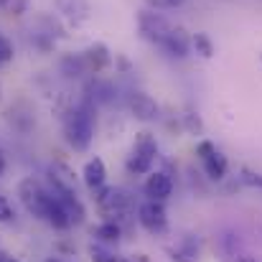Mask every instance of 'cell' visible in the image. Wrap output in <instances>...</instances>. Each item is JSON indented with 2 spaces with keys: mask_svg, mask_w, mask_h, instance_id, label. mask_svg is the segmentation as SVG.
<instances>
[{
  "mask_svg": "<svg viewBox=\"0 0 262 262\" xmlns=\"http://www.w3.org/2000/svg\"><path fill=\"white\" fill-rule=\"evenodd\" d=\"M127 107H130V112L135 115V120H143V122H153V120L161 117L158 102H156L150 94H145V92H130Z\"/></svg>",
  "mask_w": 262,
  "mask_h": 262,
  "instance_id": "obj_7",
  "label": "cell"
},
{
  "mask_svg": "<svg viewBox=\"0 0 262 262\" xmlns=\"http://www.w3.org/2000/svg\"><path fill=\"white\" fill-rule=\"evenodd\" d=\"M8 5H10V0H0V10H3V8H8Z\"/></svg>",
  "mask_w": 262,
  "mask_h": 262,
  "instance_id": "obj_29",
  "label": "cell"
},
{
  "mask_svg": "<svg viewBox=\"0 0 262 262\" xmlns=\"http://www.w3.org/2000/svg\"><path fill=\"white\" fill-rule=\"evenodd\" d=\"M201 163H204V171H206V176L211 181H222L227 176V171H229V161H227V156L222 150H211L206 158H201Z\"/></svg>",
  "mask_w": 262,
  "mask_h": 262,
  "instance_id": "obj_11",
  "label": "cell"
},
{
  "mask_svg": "<svg viewBox=\"0 0 262 262\" xmlns=\"http://www.w3.org/2000/svg\"><path fill=\"white\" fill-rule=\"evenodd\" d=\"M211 150H216V145H214L211 140H201V143L196 145V156H199V158H206Z\"/></svg>",
  "mask_w": 262,
  "mask_h": 262,
  "instance_id": "obj_25",
  "label": "cell"
},
{
  "mask_svg": "<svg viewBox=\"0 0 262 262\" xmlns=\"http://www.w3.org/2000/svg\"><path fill=\"white\" fill-rule=\"evenodd\" d=\"M18 196H20V204L28 209V214L43 219L46 216V206H49V199L51 193L36 181V178H23L18 183Z\"/></svg>",
  "mask_w": 262,
  "mask_h": 262,
  "instance_id": "obj_5",
  "label": "cell"
},
{
  "mask_svg": "<svg viewBox=\"0 0 262 262\" xmlns=\"http://www.w3.org/2000/svg\"><path fill=\"white\" fill-rule=\"evenodd\" d=\"M239 181H242L245 186H255V188H262V173H255V171H250V168H242Z\"/></svg>",
  "mask_w": 262,
  "mask_h": 262,
  "instance_id": "obj_22",
  "label": "cell"
},
{
  "mask_svg": "<svg viewBox=\"0 0 262 262\" xmlns=\"http://www.w3.org/2000/svg\"><path fill=\"white\" fill-rule=\"evenodd\" d=\"M13 219H15V211H13L10 201H8L5 196H0V224H8V222H13Z\"/></svg>",
  "mask_w": 262,
  "mask_h": 262,
  "instance_id": "obj_23",
  "label": "cell"
},
{
  "mask_svg": "<svg viewBox=\"0 0 262 262\" xmlns=\"http://www.w3.org/2000/svg\"><path fill=\"white\" fill-rule=\"evenodd\" d=\"M46 262H61V260H56V257H51V260H46Z\"/></svg>",
  "mask_w": 262,
  "mask_h": 262,
  "instance_id": "obj_30",
  "label": "cell"
},
{
  "mask_svg": "<svg viewBox=\"0 0 262 262\" xmlns=\"http://www.w3.org/2000/svg\"><path fill=\"white\" fill-rule=\"evenodd\" d=\"M183 120H186V127H188L191 133H201V130H204V125H201V120H199L196 115L188 112V115H183Z\"/></svg>",
  "mask_w": 262,
  "mask_h": 262,
  "instance_id": "obj_24",
  "label": "cell"
},
{
  "mask_svg": "<svg viewBox=\"0 0 262 262\" xmlns=\"http://www.w3.org/2000/svg\"><path fill=\"white\" fill-rule=\"evenodd\" d=\"M5 166H8V158H5V150L0 148V176L5 173Z\"/></svg>",
  "mask_w": 262,
  "mask_h": 262,
  "instance_id": "obj_27",
  "label": "cell"
},
{
  "mask_svg": "<svg viewBox=\"0 0 262 262\" xmlns=\"http://www.w3.org/2000/svg\"><path fill=\"white\" fill-rule=\"evenodd\" d=\"M0 262H18V260H13V257H8V255H0Z\"/></svg>",
  "mask_w": 262,
  "mask_h": 262,
  "instance_id": "obj_28",
  "label": "cell"
},
{
  "mask_svg": "<svg viewBox=\"0 0 262 262\" xmlns=\"http://www.w3.org/2000/svg\"><path fill=\"white\" fill-rule=\"evenodd\" d=\"M138 28H140V36H143L145 41L161 46V43L166 41V36L173 31V23H171L163 13L148 8V10H140V13H138Z\"/></svg>",
  "mask_w": 262,
  "mask_h": 262,
  "instance_id": "obj_4",
  "label": "cell"
},
{
  "mask_svg": "<svg viewBox=\"0 0 262 262\" xmlns=\"http://www.w3.org/2000/svg\"><path fill=\"white\" fill-rule=\"evenodd\" d=\"M43 222H49L54 229H69V227H72V219H69L67 209H64L54 196L49 199V206H46V216H43Z\"/></svg>",
  "mask_w": 262,
  "mask_h": 262,
  "instance_id": "obj_13",
  "label": "cell"
},
{
  "mask_svg": "<svg viewBox=\"0 0 262 262\" xmlns=\"http://www.w3.org/2000/svg\"><path fill=\"white\" fill-rule=\"evenodd\" d=\"M158 49H163L168 56H173V59H186L188 56V51H191V41H188V36H186V31L183 28H176L166 36V41L158 46Z\"/></svg>",
  "mask_w": 262,
  "mask_h": 262,
  "instance_id": "obj_10",
  "label": "cell"
},
{
  "mask_svg": "<svg viewBox=\"0 0 262 262\" xmlns=\"http://www.w3.org/2000/svg\"><path fill=\"white\" fill-rule=\"evenodd\" d=\"M158 158V140L153 133H138L130 158H127V171L135 176H145L153 171V163Z\"/></svg>",
  "mask_w": 262,
  "mask_h": 262,
  "instance_id": "obj_2",
  "label": "cell"
},
{
  "mask_svg": "<svg viewBox=\"0 0 262 262\" xmlns=\"http://www.w3.org/2000/svg\"><path fill=\"white\" fill-rule=\"evenodd\" d=\"M138 222L143 229H148L150 234H161L166 232L168 227V211L163 206V201H156V199H148L138 206Z\"/></svg>",
  "mask_w": 262,
  "mask_h": 262,
  "instance_id": "obj_6",
  "label": "cell"
},
{
  "mask_svg": "<svg viewBox=\"0 0 262 262\" xmlns=\"http://www.w3.org/2000/svg\"><path fill=\"white\" fill-rule=\"evenodd\" d=\"M13 54H15V51H13V43L0 33V67L8 64V61H13Z\"/></svg>",
  "mask_w": 262,
  "mask_h": 262,
  "instance_id": "obj_21",
  "label": "cell"
},
{
  "mask_svg": "<svg viewBox=\"0 0 262 262\" xmlns=\"http://www.w3.org/2000/svg\"><path fill=\"white\" fill-rule=\"evenodd\" d=\"M56 5H59V10H61L64 15H69L74 23H82V20L89 18L87 0H56Z\"/></svg>",
  "mask_w": 262,
  "mask_h": 262,
  "instance_id": "obj_16",
  "label": "cell"
},
{
  "mask_svg": "<svg viewBox=\"0 0 262 262\" xmlns=\"http://www.w3.org/2000/svg\"><path fill=\"white\" fill-rule=\"evenodd\" d=\"M64 138L74 150H87L94 138V107L92 102H82L72 107L64 117Z\"/></svg>",
  "mask_w": 262,
  "mask_h": 262,
  "instance_id": "obj_1",
  "label": "cell"
},
{
  "mask_svg": "<svg viewBox=\"0 0 262 262\" xmlns=\"http://www.w3.org/2000/svg\"><path fill=\"white\" fill-rule=\"evenodd\" d=\"M89 257H92V262H120V257L112 250H107L99 242H92L89 245Z\"/></svg>",
  "mask_w": 262,
  "mask_h": 262,
  "instance_id": "obj_19",
  "label": "cell"
},
{
  "mask_svg": "<svg viewBox=\"0 0 262 262\" xmlns=\"http://www.w3.org/2000/svg\"><path fill=\"white\" fill-rule=\"evenodd\" d=\"M82 56H84V61H87L89 72H94V74H99V72H104V69L112 67V54H110V49H107L102 41L89 43Z\"/></svg>",
  "mask_w": 262,
  "mask_h": 262,
  "instance_id": "obj_8",
  "label": "cell"
},
{
  "mask_svg": "<svg viewBox=\"0 0 262 262\" xmlns=\"http://www.w3.org/2000/svg\"><path fill=\"white\" fill-rule=\"evenodd\" d=\"M173 260L176 262H196L199 260V245L193 242V239H188V237H183L178 245L173 247Z\"/></svg>",
  "mask_w": 262,
  "mask_h": 262,
  "instance_id": "obj_17",
  "label": "cell"
},
{
  "mask_svg": "<svg viewBox=\"0 0 262 262\" xmlns=\"http://www.w3.org/2000/svg\"><path fill=\"white\" fill-rule=\"evenodd\" d=\"M120 262H127V260H120Z\"/></svg>",
  "mask_w": 262,
  "mask_h": 262,
  "instance_id": "obj_31",
  "label": "cell"
},
{
  "mask_svg": "<svg viewBox=\"0 0 262 262\" xmlns=\"http://www.w3.org/2000/svg\"><path fill=\"white\" fill-rule=\"evenodd\" d=\"M82 178H84V183H87V188L92 191H97L99 186H104V181H107V168H104V161L102 158H92L87 161V166H84V171H82Z\"/></svg>",
  "mask_w": 262,
  "mask_h": 262,
  "instance_id": "obj_12",
  "label": "cell"
},
{
  "mask_svg": "<svg viewBox=\"0 0 262 262\" xmlns=\"http://www.w3.org/2000/svg\"><path fill=\"white\" fill-rule=\"evenodd\" d=\"M97 196V206L99 211L110 219V222H117L122 219L127 211H130V193L125 188H117V186H99L94 191Z\"/></svg>",
  "mask_w": 262,
  "mask_h": 262,
  "instance_id": "obj_3",
  "label": "cell"
},
{
  "mask_svg": "<svg viewBox=\"0 0 262 262\" xmlns=\"http://www.w3.org/2000/svg\"><path fill=\"white\" fill-rule=\"evenodd\" d=\"M145 196L148 199H156V201H166L171 193H173V181H171V176L163 173V171H156V173L148 176V181H145Z\"/></svg>",
  "mask_w": 262,
  "mask_h": 262,
  "instance_id": "obj_9",
  "label": "cell"
},
{
  "mask_svg": "<svg viewBox=\"0 0 262 262\" xmlns=\"http://www.w3.org/2000/svg\"><path fill=\"white\" fill-rule=\"evenodd\" d=\"M191 46H193L196 54L204 56V59H211V56H214V43H211V38H209L206 33H193Z\"/></svg>",
  "mask_w": 262,
  "mask_h": 262,
  "instance_id": "obj_18",
  "label": "cell"
},
{
  "mask_svg": "<svg viewBox=\"0 0 262 262\" xmlns=\"http://www.w3.org/2000/svg\"><path fill=\"white\" fill-rule=\"evenodd\" d=\"M92 234H94V239H97L99 245H117L120 237H122V227H120L117 222H110V219H107L104 224L94 227Z\"/></svg>",
  "mask_w": 262,
  "mask_h": 262,
  "instance_id": "obj_15",
  "label": "cell"
},
{
  "mask_svg": "<svg viewBox=\"0 0 262 262\" xmlns=\"http://www.w3.org/2000/svg\"><path fill=\"white\" fill-rule=\"evenodd\" d=\"M59 67H61V74L69 77V79H77V77H82V74L89 72V67L82 54H67V56H61V64Z\"/></svg>",
  "mask_w": 262,
  "mask_h": 262,
  "instance_id": "obj_14",
  "label": "cell"
},
{
  "mask_svg": "<svg viewBox=\"0 0 262 262\" xmlns=\"http://www.w3.org/2000/svg\"><path fill=\"white\" fill-rule=\"evenodd\" d=\"M0 255H3V252H0Z\"/></svg>",
  "mask_w": 262,
  "mask_h": 262,
  "instance_id": "obj_32",
  "label": "cell"
},
{
  "mask_svg": "<svg viewBox=\"0 0 262 262\" xmlns=\"http://www.w3.org/2000/svg\"><path fill=\"white\" fill-rule=\"evenodd\" d=\"M186 0H145V5L150 8V10H171V8H178V5H183Z\"/></svg>",
  "mask_w": 262,
  "mask_h": 262,
  "instance_id": "obj_20",
  "label": "cell"
},
{
  "mask_svg": "<svg viewBox=\"0 0 262 262\" xmlns=\"http://www.w3.org/2000/svg\"><path fill=\"white\" fill-rule=\"evenodd\" d=\"M8 10H10L13 15H23V13L28 10V0H10Z\"/></svg>",
  "mask_w": 262,
  "mask_h": 262,
  "instance_id": "obj_26",
  "label": "cell"
}]
</instances>
